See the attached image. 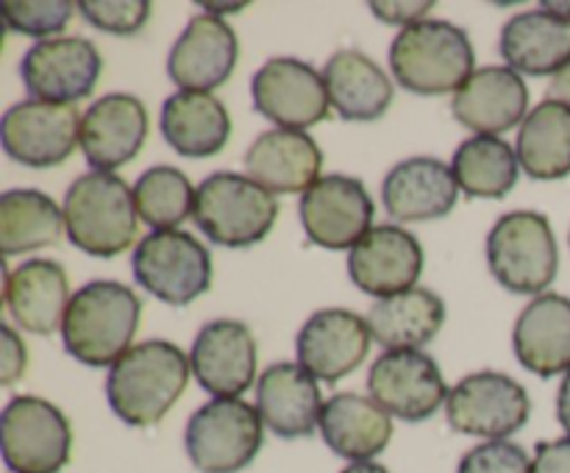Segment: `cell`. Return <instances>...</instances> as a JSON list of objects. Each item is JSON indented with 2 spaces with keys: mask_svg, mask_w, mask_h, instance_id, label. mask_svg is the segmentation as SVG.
Masks as SVG:
<instances>
[{
  "mask_svg": "<svg viewBox=\"0 0 570 473\" xmlns=\"http://www.w3.org/2000/svg\"><path fill=\"white\" fill-rule=\"evenodd\" d=\"M161 137L187 159H206L226 148L232 137L228 109L212 92L170 95L161 106Z\"/></svg>",
  "mask_w": 570,
  "mask_h": 473,
  "instance_id": "29",
  "label": "cell"
},
{
  "mask_svg": "<svg viewBox=\"0 0 570 473\" xmlns=\"http://www.w3.org/2000/svg\"><path fill=\"white\" fill-rule=\"evenodd\" d=\"M532 473H570V437L538 443Z\"/></svg>",
  "mask_w": 570,
  "mask_h": 473,
  "instance_id": "40",
  "label": "cell"
},
{
  "mask_svg": "<svg viewBox=\"0 0 570 473\" xmlns=\"http://www.w3.org/2000/svg\"><path fill=\"white\" fill-rule=\"evenodd\" d=\"M367 390L390 417L406 423L429 421L451 395L438 362L421 348L384 351L367 373Z\"/></svg>",
  "mask_w": 570,
  "mask_h": 473,
  "instance_id": "12",
  "label": "cell"
},
{
  "mask_svg": "<svg viewBox=\"0 0 570 473\" xmlns=\"http://www.w3.org/2000/svg\"><path fill=\"white\" fill-rule=\"evenodd\" d=\"M456 473H532V460L510 440H488L462 456Z\"/></svg>",
  "mask_w": 570,
  "mask_h": 473,
  "instance_id": "38",
  "label": "cell"
},
{
  "mask_svg": "<svg viewBox=\"0 0 570 473\" xmlns=\"http://www.w3.org/2000/svg\"><path fill=\"white\" fill-rule=\"evenodd\" d=\"M148 137V109L128 92L95 100L81 120V150L89 167L111 173L131 161Z\"/></svg>",
  "mask_w": 570,
  "mask_h": 473,
  "instance_id": "20",
  "label": "cell"
},
{
  "mask_svg": "<svg viewBox=\"0 0 570 473\" xmlns=\"http://www.w3.org/2000/svg\"><path fill=\"white\" fill-rule=\"evenodd\" d=\"M323 154L306 131L273 128L245 154V176L273 195H304L321 178Z\"/></svg>",
  "mask_w": 570,
  "mask_h": 473,
  "instance_id": "24",
  "label": "cell"
},
{
  "mask_svg": "<svg viewBox=\"0 0 570 473\" xmlns=\"http://www.w3.org/2000/svg\"><path fill=\"white\" fill-rule=\"evenodd\" d=\"M451 170L468 198H504L521 176V159L501 137H471L456 148Z\"/></svg>",
  "mask_w": 570,
  "mask_h": 473,
  "instance_id": "34",
  "label": "cell"
},
{
  "mask_svg": "<svg viewBox=\"0 0 570 473\" xmlns=\"http://www.w3.org/2000/svg\"><path fill=\"white\" fill-rule=\"evenodd\" d=\"M395 81L415 95L460 92L473 76L476 53L465 28L445 20H423L401 28L390 45Z\"/></svg>",
  "mask_w": 570,
  "mask_h": 473,
  "instance_id": "4",
  "label": "cell"
},
{
  "mask_svg": "<svg viewBox=\"0 0 570 473\" xmlns=\"http://www.w3.org/2000/svg\"><path fill=\"white\" fill-rule=\"evenodd\" d=\"M557 421H560V426L566 428L570 437V371L562 378L560 390H557Z\"/></svg>",
  "mask_w": 570,
  "mask_h": 473,
  "instance_id": "42",
  "label": "cell"
},
{
  "mask_svg": "<svg viewBox=\"0 0 570 473\" xmlns=\"http://www.w3.org/2000/svg\"><path fill=\"white\" fill-rule=\"evenodd\" d=\"M521 170L538 181H557L570 173V106L546 98L518 131Z\"/></svg>",
  "mask_w": 570,
  "mask_h": 473,
  "instance_id": "32",
  "label": "cell"
},
{
  "mask_svg": "<svg viewBox=\"0 0 570 473\" xmlns=\"http://www.w3.org/2000/svg\"><path fill=\"white\" fill-rule=\"evenodd\" d=\"M245 6L248 3H234V6H228V3H200V9L204 11H212V17H217V14H226V11H245Z\"/></svg>",
  "mask_w": 570,
  "mask_h": 473,
  "instance_id": "45",
  "label": "cell"
},
{
  "mask_svg": "<svg viewBox=\"0 0 570 473\" xmlns=\"http://www.w3.org/2000/svg\"><path fill=\"white\" fill-rule=\"evenodd\" d=\"M532 401L527 387L499 371H479L462 378L445 401V417L456 434L484 440L512 437L527 426Z\"/></svg>",
  "mask_w": 570,
  "mask_h": 473,
  "instance_id": "10",
  "label": "cell"
},
{
  "mask_svg": "<svg viewBox=\"0 0 570 473\" xmlns=\"http://www.w3.org/2000/svg\"><path fill=\"white\" fill-rule=\"evenodd\" d=\"M321 434L328 449L351 462H371L393 437V417L360 393H337L323 404Z\"/></svg>",
  "mask_w": 570,
  "mask_h": 473,
  "instance_id": "27",
  "label": "cell"
},
{
  "mask_svg": "<svg viewBox=\"0 0 570 473\" xmlns=\"http://www.w3.org/2000/svg\"><path fill=\"white\" fill-rule=\"evenodd\" d=\"M70 300V278L59 262L28 259L6 273V309L26 332H61Z\"/></svg>",
  "mask_w": 570,
  "mask_h": 473,
  "instance_id": "26",
  "label": "cell"
},
{
  "mask_svg": "<svg viewBox=\"0 0 570 473\" xmlns=\"http://www.w3.org/2000/svg\"><path fill=\"white\" fill-rule=\"evenodd\" d=\"M529 89L512 67L476 70L451 100V115L479 137H499L512 126H523L529 115Z\"/></svg>",
  "mask_w": 570,
  "mask_h": 473,
  "instance_id": "21",
  "label": "cell"
},
{
  "mask_svg": "<svg viewBox=\"0 0 570 473\" xmlns=\"http://www.w3.org/2000/svg\"><path fill=\"white\" fill-rule=\"evenodd\" d=\"M78 11L89 26L115 37H134L150 17L148 0H81Z\"/></svg>",
  "mask_w": 570,
  "mask_h": 473,
  "instance_id": "37",
  "label": "cell"
},
{
  "mask_svg": "<svg viewBox=\"0 0 570 473\" xmlns=\"http://www.w3.org/2000/svg\"><path fill=\"white\" fill-rule=\"evenodd\" d=\"M67 239L95 259H115L134 245L139 228L134 189L117 173H87L65 195Z\"/></svg>",
  "mask_w": 570,
  "mask_h": 473,
  "instance_id": "3",
  "label": "cell"
},
{
  "mask_svg": "<svg viewBox=\"0 0 570 473\" xmlns=\"http://www.w3.org/2000/svg\"><path fill=\"white\" fill-rule=\"evenodd\" d=\"M3 462L14 473H59L72 454L65 412L37 395H17L0 417Z\"/></svg>",
  "mask_w": 570,
  "mask_h": 473,
  "instance_id": "9",
  "label": "cell"
},
{
  "mask_svg": "<svg viewBox=\"0 0 570 473\" xmlns=\"http://www.w3.org/2000/svg\"><path fill=\"white\" fill-rule=\"evenodd\" d=\"M323 404L315 376L295 362H276L256 382V410L276 437H309L321 428Z\"/></svg>",
  "mask_w": 570,
  "mask_h": 473,
  "instance_id": "23",
  "label": "cell"
},
{
  "mask_svg": "<svg viewBox=\"0 0 570 473\" xmlns=\"http://www.w3.org/2000/svg\"><path fill=\"white\" fill-rule=\"evenodd\" d=\"M134 200H137L139 220L148 223L154 231H170L193 215L195 187L181 170L159 165L137 178Z\"/></svg>",
  "mask_w": 570,
  "mask_h": 473,
  "instance_id": "35",
  "label": "cell"
},
{
  "mask_svg": "<svg viewBox=\"0 0 570 473\" xmlns=\"http://www.w3.org/2000/svg\"><path fill=\"white\" fill-rule=\"evenodd\" d=\"M549 98L551 100H560V104L570 106V61H568L566 67H562L560 72H557L554 78H551Z\"/></svg>",
  "mask_w": 570,
  "mask_h": 473,
  "instance_id": "43",
  "label": "cell"
},
{
  "mask_svg": "<svg viewBox=\"0 0 570 473\" xmlns=\"http://www.w3.org/2000/svg\"><path fill=\"white\" fill-rule=\"evenodd\" d=\"M78 6L70 0H9L3 3V26L9 31L22 33V37H33L45 42V37H59L72 20V11Z\"/></svg>",
  "mask_w": 570,
  "mask_h": 473,
  "instance_id": "36",
  "label": "cell"
},
{
  "mask_svg": "<svg viewBox=\"0 0 570 473\" xmlns=\"http://www.w3.org/2000/svg\"><path fill=\"white\" fill-rule=\"evenodd\" d=\"M371 11L387 26L410 28L426 20V11H432V3H371Z\"/></svg>",
  "mask_w": 570,
  "mask_h": 473,
  "instance_id": "41",
  "label": "cell"
},
{
  "mask_svg": "<svg viewBox=\"0 0 570 473\" xmlns=\"http://www.w3.org/2000/svg\"><path fill=\"white\" fill-rule=\"evenodd\" d=\"M81 120L76 106L20 100L0 120V137L9 159L31 170L65 165L81 145Z\"/></svg>",
  "mask_w": 570,
  "mask_h": 473,
  "instance_id": "11",
  "label": "cell"
},
{
  "mask_svg": "<svg viewBox=\"0 0 570 473\" xmlns=\"http://www.w3.org/2000/svg\"><path fill=\"white\" fill-rule=\"evenodd\" d=\"M65 228V211L39 189H9L0 198V254L9 256L56 245Z\"/></svg>",
  "mask_w": 570,
  "mask_h": 473,
  "instance_id": "33",
  "label": "cell"
},
{
  "mask_svg": "<svg viewBox=\"0 0 570 473\" xmlns=\"http://www.w3.org/2000/svg\"><path fill=\"white\" fill-rule=\"evenodd\" d=\"M373 200L354 176H321L301 195L298 215L306 237L328 250L354 248L373 228Z\"/></svg>",
  "mask_w": 570,
  "mask_h": 473,
  "instance_id": "14",
  "label": "cell"
},
{
  "mask_svg": "<svg viewBox=\"0 0 570 473\" xmlns=\"http://www.w3.org/2000/svg\"><path fill=\"white\" fill-rule=\"evenodd\" d=\"M371 339L367 317L351 309H321L301 326L295 354L312 376L334 384L365 362Z\"/></svg>",
  "mask_w": 570,
  "mask_h": 473,
  "instance_id": "17",
  "label": "cell"
},
{
  "mask_svg": "<svg viewBox=\"0 0 570 473\" xmlns=\"http://www.w3.org/2000/svg\"><path fill=\"white\" fill-rule=\"evenodd\" d=\"M250 95L262 117L289 131L317 126L332 109L323 72L293 56H278L262 65L250 81Z\"/></svg>",
  "mask_w": 570,
  "mask_h": 473,
  "instance_id": "13",
  "label": "cell"
},
{
  "mask_svg": "<svg viewBox=\"0 0 570 473\" xmlns=\"http://www.w3.org/2000/svg\"><path fill=\"white\" fill-rule=\"evenodd\" d=\"M193 376L215 398H239L256 378V339L245 323L212 321L198 332L189 354Z\"/></svg>",
  "mask_w": 570,
  "mask_h": 473,
  "instance_id": "19",
  "label": "cell"
},
{
  "mask_svg": "<svg viewBox=\"0 0 570 473\" xmlns=\"http://www.w3.org/2000/svg\"><path fill=\"white\" fill-rule=\"evenodd\" d=\"M195 223L223 248H250L273 231L278 217L276 195L239 173H212L195 189Z\"/></svg>",
  "mask_w": 570,
  "mask_h": 473,
  "instance_id": "5",
  "label": "cell"
},
{
  "mask_svg": "<svg viewBox=\"0 0 570 473\" xmlns=\"http://www.w3.org/2000/svg\"><path fill=\"white\" fill-rule=\"evenodd\" d=\"M237 33L223 17L195 14L167 56V76L187 92H212L237 67Z\"/></svg>",
  "mask_w": 570,
  "mask_h": 473,
  "instance_id": "18",
  "label": "cell"
},
{
  "mask_svg": "<svg viewBox=\"0 0 570 473\" xmlns=\"http://www.w3.org/2000/svg\"><path fill=\"white\" fill-rule=\"evenodd\" d=\"M488 265L495 282L515 295H543L560 270V248L549 217L510 211L488 234Z\"/></svg>",
  "mask_w": 570,
  "mask_h": 473,
  "instance_id": "6",
  "label": "cell"
},
{
  "mask_svg": "<svg viewBox=\"0 0 570 473\" xmlns=\"http://www.w3.org/2000/svg\"><path fill=\"white\" fill-rule=\"evenodd\" d=\"M546 11H551V14H557L560 20L570 22V3H566V0H557V3H543Z\"/></svg>",
  "mask_w": 570,
  "mask_h": 473,
  "instance_id": "46",
  "label": "cell"
},
{
  "mask_svg": "<svg viewBox=\"0 0 570 473\" xmlns=\"http://www.w3.org/2000/svg\"><path fill=\"white\" fill-rule=\"evenodd\" d=\"M340 473H390V471L384 465H379V462H351V465L343 467Z\"/></svg>",
  "mask_w": 570,
  "mask_h": 473,
  "instance_id": "44",
  "label": "cell"
},
{
  "mask_svg": "<svg viewBox=\"0 0 570 473\" xmlns=\"http://www.w3.org/2000/svg\"><path fill=\"white\" fill-rule=\"evenodd\" d=\"M423 245L401 226H376L351 248V282L373 298H393L415 287L423 273Z\"/></svg>",
  "mask_w": 570,
  "mask_h": 473,
  "instance_id": "16",
  "label": "cell"
},
{
  "mask_svg": "<svg viewBox=\"0 0 570 473\" xmlns=\"http://www.w3.org/2000/svg\"><path fill=\"white\" fill-rule=\"evenodd\" d=\"M26 365H28L26 343H22L20 334H17L9 323H3V362H0L3 371H0V382H3L6 387H11V384L26 373Z\"/></svg>",
  "mask_w": 570,
  "mask_h": 473,
  "instance_id": "39",
  "label": "cell"
},
{
  "mask_svg": "<svg viewBox=\"0 0 570 473\" xmlns=\"http://www.w3.org/2000/svg\"><path fill=\"white\" fill-rule=\"evenodd\" d=\"M134 278L154 298L170 306H187L209 289L212 256L198 237L187 231H150L134 248Z\"/></svg>",
  "mask_w": 570,
  "mask_h": 473,
  "instance_id": "8",
  "label": "cell"
},
{
  "mask_svg": "<svg viewBox=\"0 0 570 473\" xmlns=\"http://www.w3.org/2000/svg\"><path fill=\"white\" fill-rule=\"evenodd\" d=\"M518 362L540 378L570 371V298L543 293L523 306L512 328Z\"/></svg>",
  "mask_w": 570,
  "mask_h": 473,
  "instance_id": "25",
  "label": "cell"
},
{
  "mask_svg": "<svg viewBox=\"0 0 570 473\" xmlns=\"http://www.w3.org/2000/svg\"><path fill=\"white\" fill-rule=\"evenodd\" d=\"M373 339L387 351L423 348L445 326V300L426 287L382 298L367 312Z\"/></svg>",
  "mask_w": 570,
  "mask_h": 473,
  "instance_id": "31",
  "label": "cell"
},
{
  "mask_svg": "<svg viewBox=\"0 0 570 473\" xmlns=\"http://www.w3.org/2000/svg\"><path fill=\"white\" fill-rule=\"evenodd\" d=\"M265 437L259 410L243 398H212L193 412L184 449L200 473H239L256 460Z\"/></svg>",
  "mask_w": 570,
  "mask_h": 473,
  "instance_id": "7",
  "label": "cell"
},
{
  "mask_svg": "<svg viewBox=\"0 0 570 473\" xmlns=\"http://www.w3.org/2000/svg\"><path fill=\"white\" fill-rule=\"evenodd\" d=\"M104 59L83 37H56L37 42L20 61V76L33 100L76 106L98 83Z\"/></svg>",
  "mask_w": 570,
  "mask_h": 473,
  "instance_id": "15",
  "label": "cell"
},
{
  "mask_svg": "<svg viewBox=\"0 0 570 473\" xmlns=\"http://www.w3.org/2000/svg\"><path fill=\"white\" fill-rule=\"evenodd\" d=\"M460 184L445 161L412 156L384 176L382 204L393 220L423 223L445 217L456 206Z\"/></svg>",
  "mask_w": 570,
  "mask_h": 473,
  "instance_id": "22",
  "label": "cell"
},
{
  "mask_svg": "<svg viewBox=\"0 0 570 473\" xmlns=\"http://www.w3.org/2000/svg\"><path fill=\"white\" fill-rule=\"evenodd\" d=\"M189 356L167 339L131 345L111 365L106 378V398L111 412L128 426H154L173 410L187 390Z\"/></svg>",
  "mask_w": 570,
  "mask_h": 473,
  "instance_id": "1",
  "label": "cell"
},
{
  "mask_svg": "<svg viewBox=\"0 0 570 473\" xmlns=\"http://www.w3.org/2000/svg\"><path fill=\"white\" fill-rule=\"evenodd\" d=\"M499 50L515 72L554 78L570 61V22L543 6L521 11L501 28Z\"/></svg>",
  "mask_w": 570,
  "mask_h": 473,
  "instance_id": "28",
  "label": "cell"
},
{
  "mask_svg": "<svg viewBox=\"0 0 570 473\" xmlns=\"http://www.w3.org/2000/svg\"><path fill=\"white\" fill-rule=\"evenodd\" d=\"M142 300L120 282H89L72 295L61 323V339L72 359L111 367L134 343Z\"/></svg>",
  "mask_w": 570,
  "mask_h": 473,
  "instance_id": "2",
  "label": "cell"
},
{
  "mask_svg": "<svg viewBox=\"0 0 570 473\" xmlns=\"http://www.w3.org/2000/svg\"><path fill=\"white\" fill-rule=\"evenodd\" d=\"M328 100L348 122H373L393 104V81L360 50H337L323 67Z\"/></svg>",
  "mask_w": 570,
  "mask_h": 473,
  "instance_id": "30",
  "label": "cell"
}]
</instances>
